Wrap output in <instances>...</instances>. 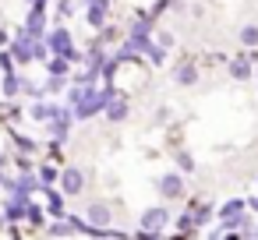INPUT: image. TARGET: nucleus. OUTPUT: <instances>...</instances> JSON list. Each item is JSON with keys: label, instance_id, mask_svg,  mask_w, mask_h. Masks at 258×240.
<instances>
[{"label": "nucleus", "instance_id": "13", "mask_svg": "<svg viewBox=\"0 0 258 240\" xmlns=\"http://www.w3.org/2000/svg\"><path fill=\"white\" fill-rule=\"evenodd\" d=\"M43 191H46V198H50V208H53V215H64V198L50 187V184H43Z\"/></svg>", "mask_w": 258, "mask_h": 240}, {"label": "nucleus", "instance_id": "5", "mask_svg": "<svg viewBox=\"0 0 258 240\" xmlns=\"http://www.w3.org/2000/svg\"><path fill=\"white\" fill-rule=\"evenodd\" d=\"M82 187H85V173H82L78 166H68V170L60 173V191H64V194H82Z\"/></svg>", "mask_w": 258, "mask_h": 240}, {"label": "nucleus", "instance_id": "4", "mask_svg": "<svg viewBox=\"0 0 258 240\" xmlns=\"http://www.w3.org/2000/svg\"><path fill=\"white\" fill-rule=\"evenodd\" d=\"M166 219H170L166 208H145V212H142V229H138V233L152 236V233H159V229L166 226Z\"/></svg>", "mask_w": 258, "mask_h": 240}, {"label": "nucleus", "instance_id": "9", "mask_svg": "<svg viewBox=\"0 0 258 240\" xmlns=\"http://www.w3.org/2000/svg\"><path fill=\"white\" fill-rule=\"evenodd\" d=\"M32 46H36V39H32L29 32H22V36L11 43V50H15V60H32Z\"/></svg>", "mask_w": 258, "mask_h": 240}, {"label": "nucleus", "instance_id": "23", "mask_svg": "<svg viewBox=\"0 0 258 240\" xmlns=\"http://www.w3.org/2000/svg\"><path fill=\"white\" fill-rule=\"evenodd\" d=\"M209 212H212V208H209V205H202V208H198V212H195V219H198V226H202V222H209Z\"/></svg>", "mask_w": 258, "mask_h": 240}, {"label": "nucleus", "instance_id": "27", "mask_svg": "<svg viewBox=\"0 0 258 240\" xmlns=\"http://www.w3.org/2000/svg\"><path fill=\"white\" fill-rule=\"evenodd\" d=\"M251 208H254V212H258V198H251Z\"/></svg>", "mask_w": 258, "mask_h": 240}, {"label": "nucleus", "instance_id": "6", "mask_svg": "<svg viewBox=\"0 0 258 240\" xmlns=\"http://www.w3.org/2000/svg\"><path fill=\"white\" fill-rule=\"evenodd\" d=\"M85 4H89L85 22H89L92 29H103V25H106V8H110V0H85Z\"/></svg>", "mask_w": 258, "mask_h": 240}, {"label": "nucleus", "instance_id": "12", "mask_svg": "<svg viewBox=\"0 0 258 240\" xmlns=\"http://www.w3.org/2000/svg\"><path fill=\"white\" fill-rule=\"evenodd\" d=\"M152 64H163L166 60V46H159V43H145V50H142Z\"/></svg>", "mask_w": 258, "mask_h": 240}, {"label": "nucleus", "instance_id": "11", "mask_svg": "<svg viewBox=\"0 0 258 240\" xmlns=\"http://www.w3.org/2000/svg\"><path fill=\"white\" fill-rule=\"evenodd\" d=\"M106 117H110V120H124V117H127V99H120V96L110 99V103H106Z\"/></svg>", "mask_w": 258, "mask_h": 240}, {"label": "nucleus", "instance_id": "3", "mask_svg": "<svg viewBox=\"0 0 258 240\" xmlns=\"http://www.w3.org/2000/svg\"><path fill=\"white\" fill-rule=\"evenodd\" d=\"M240 212H244V201H237V198H233V201H226V205L219 208V219H223V229H219L216 236H226V233H230L233 226H240V219H244Z\"/></svg>", "mask_w": 258, "mask_h": 240}, {"label": "nucleus", "instance_id": "10", "mask_svg": "<svg viewBox=\"0 0 258 240\" xmlns=\"http://www.w3.org/2000/svg\"><path fill=\"white\" fill-rule=\"evenodd\" d=\"M29 113H32L36 120H53V117L60 113V106H46V103H32V106H29Z\"/></svg>", "mask_w": 258, "mask_h": 240}, {"label": "nucleus", "instance_id": "21", "mask_svg": "<svg viewBox=\"0 0 258 240\" xmlns=\"http://www.w3.org/2000/svg\"><path fill=\"white\" fill-rule=\"evenodd\" d=\"M25 219H29L32 226H39V222H43V212H39L36 205H25Z\"/></svg>", "mask_w": 258, "mask_h": 240}, {"label": "nucleus", "instance_id": "18", "mask_svg": "<svg viewBox=\"0 0 258 240\" xmlns=\"http://www.w3.org/2000/svg\"><path fill=\"white\" fill-rule=\"evenodd\" d=\"M64 78H68V74H50V82H46V92H64V85H68Z\"/></svg>", "mask_w": 258, "mask_h": 240}, {"label": "nucleus", "instance_id": "7", "mask_svg": "<svg viewBox=\"0 0 258 240\" xmlns=\"http://www.w3.org/2000/svg\"><path fill=\"white\" fill-rule=\"evenodd\" d=\"M159 194H166V198H180V194H184V180H180L177 173L159 177Z\"/></svg>", "mask_w": 258, "mask_h": 240}, {"label": "nucleus", "instance_id": "19", "mask_svg": "<svg viewBox=\"0 0 258 240\" xmlns=\"http://www.w3.org/2000/svg\"><path fill=\"white\" fill-rule=\"evenodd\" d=\"M68 233H75L71 222H53V226H50V236H68Z\"/></svg>", "mask_w": 258, "mask_h": 240}, {"label": "nucleus", "instance_id": "1", "mask_svg": "<svg viewBox=\"0 0 258 240\" xmlns=\"http://www.w3.org/2000/svg\"><path fill=\"white\" fill-rule=\"evenodd\" d=\"M106 103H110V92H96L92 85H85V89H82V99L75 103V117H78V120L96 117L99 110H106Z\"/></svg>", "mask_w": 258, "mask_h": 240}, {"label": "nucleus", "instance_id": "16", "mask_svg": "<svg viewBox=\"0 0 258 240\" xmlns=\"http://www.w3.org/2000/svg\"><path fill=\"white\" fill-rule=\"evenodd\" d=\"M195 78H198V71H195V64H184V67L177 71V82H180V85H191Z\"/></svg>", "mask_w": 258, "mask_h": 240}, {"label": "nucleus", "instance_id": "22", "mask_svg": "<svg viewBox=\"0 0 258 240\" xmlns=\"http://www.w3.org/2000/svg\"><path fill=\"white\" fill-rule=\"evenodd\" d=\"M39 177H43V184H53V180H57V170H53V166H43Z\"/></svg>", "mask_w": 258, "mask_h": 240}, {"label": "nucleus", "instance_id": "28", "mask_svg": "<svg viewBox=\"0 0 258 240\" xmlns=\"http://www.w3.org/2000/svg\"><path fill=\"white\" fill-rule=\"evenodd\" d=\"M32 4H36V0H32Z\"/></svg>", "mask_w": 258, "mask_h": 240}, {"label": "nucleus", "instance_id": "26", "mask_svg": "<svg viewBox=\"0 0 258 240\" xmlns=\"http://www.w3.org/2000/svg\"><path fill=\"white\" fill-rule=\"evenodd\" d=\"M156 43H159V46H173V36H170V32H163V36H159Z\"/></svg>", "mask_w": 258, "mask_h": 240}, {"label": "nucleus", "instance_id": "17", "mask_svg": "<svg viewBox=\"0 0 258 240\" xmlns=\"http://www.w3.org/2000/svg\"><path fill=\"white\" fill-rule=\"evenodd\" d=\"M240 43H244V46H258V29H254V25L240 29Z\"/></svg>", "mask_w": 258, "mask_h": 240}, {"label": "nucleus", "instance_id": "15", "mask_svg": "<svg viewBox=\"0 0 258 240\" xmlns=\"http://www.w3.org/2000/svg\"><path fill=\"white\" fill-rule=\"evenodd\" d=\"M230 74H233L237 82H244V78H251V64H247V60H233V64H230Z\"/></svg>", "mask_w": 258, "mask_h": 240}, {"label": "nucleus", "instance_id": "8", "mask_svg": "<svg viewBox=\"0 0 258 240\" xmlns=\"http://www.w3.org/2000/svg\"><path fill=\"white\" fill-rule=\"evenodd\" d=\"M89 219H92V226H96V229H106V226H110V219H113V212H110V205L96 201V205H89Z\"/></svg>", "mask_w": 258, "mask_h": 240}, {"label": "nucleus", "instance_id": "20", "mask_svg": "<svg viewBox=\"0 0 258 240\" xmlns=\"http://www.w3.org/2000/svg\"><path fill=\"white\" fill-rule=\"evenodd\" d=\"M18 89H22V82H18L15 74H8V78H4V96H15Z\"/></svg>", "mask_w": 258, "mask_h": 240}, {"label": "nucleus", "instance_id": "25", "mask_svg": "<svg viewBox=\"0 0 258 240\" xmlns=\"http://www.w3.org/2000/svg\"><path fill=\"white\" fill-rule=\"evenodd\" d=\"M78 8V0H64V4H60V15H71Z\"/></svg>", "mask_w": 258, "mask_h": 240}, {"label": "nucleus", "instance_id": "14", "mask_svg": "<svg viewBox=\"0 0 258 240\" xmlns=\"http://www.w3.org/2000/svg\"><path fill=\"white\" fill-rule=\"evenodd\" d=\"M68 67H71V60H68V57H60V53H53V57H50V74H68Z\"/></svg>", "mask_w": 258, "mask_h": 240}, {"label": "nucleus", "instance_id": "24", "mask_svg": "<svg viewBox=\"0 0 258 240\" xmlns=\"http://www.w3.org/2000/svg\"><path fill=\"white\" fill-rule=\"evenodd\" d=\"M177 163H180V170H187V173H191V170H195V163H191V155H187V152H184V155H180V159H177Z\"/></svg>", "mask_w": 258, "mask_h": 240}, {"label": "nucleus", "instance_id": "2", "mask_svg": "<svg viewBox=\"0 0 258 240\" xmlns=\"http://www.w3.org/2000/svg\"><path fill=\"white\" fill-rule=\"evenodd\" d=\"M46 46L53 50V53H60V57H68V60H78L82 53L75 50V43H71V32L68 29H57V32H50V39H46Z\"/></svg>", "mask_w": 258, "mask_h": 240}]
</instances>
